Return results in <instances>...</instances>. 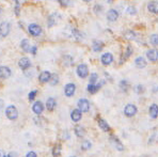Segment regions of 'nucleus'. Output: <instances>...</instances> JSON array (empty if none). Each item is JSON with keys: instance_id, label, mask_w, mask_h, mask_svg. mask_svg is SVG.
Listing matches in <instances>:
<instances>
[{"instance_id": "obj_6", "label": "nucleus", "mask_w": 158, "mask_h": 157, "mask_svg": "<svg viewBox=\"0 0 158 157\" xmlns=\"http://www.w3.org/2000/svg\"><path fill=\"white\" fill-rule=\"evenodd\" d=\"M124 113L127 116H134L137 113V107L132 104H128L124 109Z\"/></svg>"}, {"instance_id": "obj_27", "label": "nucleus", "mask_w": 158, "mask_h": 157, "mask_svg": "<svg viewBox=\"0 0 158 157\" xmlns=\"http://www.w3.org/2000/svg\"><path fill=\"white\" fill-rule=\"evenodd\" d=\"M58 81H59V78H58V75H51L50 78H49V82H50L51 86H56V84H58Z\"/></svg>"}, {"instance_id": "obj_40", "label": "nucleus", "mask_w": 158, "mask_h": 157, "mask_svg": "<svg viewBox=\"0 0 158 157\" xmlns=\"http://www.w3.org/2000/svg\"><path fill=\"white\" fill-rule=\"evenodd\" d=\"M8 157H16V153H10Z\"/></svg>"}, {"instance_id": "obj_22", "label": "nucleus", "mask_w": 158, "mask_h": 157, "mask_svg": "<svg viewBox=\"0 0 158 157\" xmlns=\"http://www.w3.org/2000/svg\"><path fill=\"white\" fill-rule=\"evenodd\" d=\"M20 46H22V49L24 51H26V53H29L30 51V42L28 41V40H22V43H20Z\"/></svg>"}, {"instance_id": "obj_15", "label": "nucleus", "mask_w": 158, "mask_h": 157, "mask_svg": "<svg viewBox=\"0 0 158 157\" xmlns=\"http://www.w3.org/2000/svg\"><path fill=\"white\" fill-rule=\"evenodd\" d=\"M146 57L150 61L152 62H156L157 61V51L155 49H151L146 53Z\"/></svg>"}, {"instance_id": "obj_23", "label": "nucleus", "mask_w": 158, "mask_h": 157, "mask_svg": "<svg viewBox=\"0 0 158 157\" xmlns=\"http://www.w3.org/2000/svg\"><path fill=\"white\" fill-rule=\"evenodd\" d=\"M148 9L150 12L154 13V14L155 13H157V2L156 1H151L148 6Z\"/></svg>"}, {"instance_id": "obj_45", "label": "nucleus", "mask_w": 158, "mask_h": 157, "mask_svg": "<svg viewBox=\"0 0 158 157\" xmlns=\"http://www.w3.org/2000/svg\"><path fill=\"white\" fill-rule=\"evenodd\" d=\"M3 157H8V156H3Z\"/></svg>"}, {"instance_id": "obj_29", "label": "nucleus", "mask_w": 158, "mask_h": 157, "mask_svg": "<svg viewBox=\"0 0 158 157\" xmlns=\"http://www.w3.org/2000/svg\"><path fill=\"white\" fill-rule=\"evenodd\" d=\"M90 147H91V142L88 141V140L83 141L82 144H81V149H82L83 151H87V150H89Z\"/></svg>"}, {"instance_id": "obj_32", "label": "nucleus", "mask_w": 158, "mask_h": 157, "mask_svg": "<svg viewBox=\"0 0 158 157\" xmlns=\"http://www.w3.org/2000/svg\"><path fill=\"white\" fill-rule=\"evenodd\" d=\"M151 42H152V44L154 45V46H156L158 44V39H157V34H153L152 37H151Z\"/></svg>"}, {"instance_id": "obj_1", "label": "nucleus", "mask_w": 158, "mask_h": 157, "mask_svg": "<svg viewBox=\"0 0 158 157\" xmlns=\"http://www.w3.org/2000/svg\"><path fill=\"white\" fill-rule=\"evenodd\" d=\"M6 116H8V119H10V120H16L17 116H18V111H17L16 107L11 105V106H9L8 108H6Z\"/></svg>"}, {"instance_id": "obj_11", "label": "nucleus", "mask_w": 158, "mask_h": 157, "mask_svg": "<svg viewBox=\"0 0 158 157\" xmlns=\"http://www.w3.org/2000/svg\"><path fill=\"white\" fill-rule=\"evenodd\" d=\"M51 74L49 73V72L45 71V72H42V73L40 74L39 76V80L40 82H42V84H45V82H48L49 81V78H50Z\"/></svg>"}, {"instance_id": "obj_43", "label": "nucleus", "mask_w": 158, "mask_h": 157, "mask_svg": "<svg viewBox=\"0 0 158 157\" xmlns=\"http://www.w3.org/2000/svg\"><path fill=\"white\" fill-rule=\"evenodd\" d=\"M83 1H85V2H90V1H92V0H83Z\"/></svg>"}, {"instance_id": "obj_41", "label": "nucleus", "mask_w": 158, "mask_h": 157, "mask_svg": "<svg viewBox=\"0 0 158 157\" xmlns=\"http://www.w3.org/2000/svg\"><path fill=\"white\" fill-rule=\"evenodd\" d=\"M2 107H3V100H0V110L2 109Z\"/></svg>"}, {"instance_id": "obj_2", "label": "nucleus", "mask_w": 158, "mask_h": 157, "mask_svg": "<svg viewBox=\"0 0 158 157\" xmlns=\"http://www.w3.org/2000/svg\"><path fill=\"white\" fill-rule=\"evenodd\" d=\"M28 31L33 37H38V35H40L42 33V28L37 24H30L28 26Z\"/></svg>"}, {"instance_id": "obj_4", "label": "nucleus", "mask_w": 158, "mask_h": 157, "mask_svg": "<svg viewBox=\"0 0 158 157\" xmlns=\"http://www.w3.org/2000/svg\"><path fill=\"white\" fill-rule=\"evenodd\" d=\"M78 109L81 112H88L90 109V103L85 98H81L78 100Z\"/></svg>"}, {"instance_id": "obj_13", "label": "nucleus", "mask_w": 158, "mask_h": 157, "mask_svg": "<svg viewBox=\"0 0 158 157\" xmlns=\"http://www.w3.org/2000/svg\"><path fill=\"white\" fill-rule=\"evenodd\" d=\"M30 61H29V59L28 58H22V59L18 61V66L20 67L22 69H27L29 66H30Z\"/></svg>"}, {"instance_id": "obj_42", "label": "nucleus", "mask_w": 158, "mask_h": 157, "mask_svg": "<svg viewBox=\"0 0 158 157\" xmlns=\"http://www.w3.org/2000/svg\"><path fill=\"white\" fill-rule=\"evenodd\" d=\"M4 156V152L3 151H0V157H3Z\"/></svg>"}, {"instance_id": "obj_21", "label": "nucleus", "mask_w": 158, "mask_h": 157, "mask_svg": "<svg viewBox=\"0 0 158 157\" xmlns=\"http://www.w3.org/2000/svg\"><path fill=\"white\" fill-rule=\"evenodd\" d=\"M150 116H152L153 119L157 118V114H158V106L156 104H153L152 106L150 107Z\"/></svg>"}, {"instance_id": "obj_20", "label": "nucleus", "mask_w": 158, "mask_h": 157, "mask_svg": "<svg viewBox=\"0 0 158 157\" xmlns=\"http://www.w3.org/2000/svg\"><path fill=\"white\" fill-rule=\"evenodd\" d=\"M135 63H136V66L139 67V69H144L146 66V60H144V58L142 57H138Z\"/></svg>"}, {"instance_id": "obj_30", "label": "nucleus", "mask_w": 158, "mask_h": 157, "mask_svg": "<svg viewBox=\"0 0 158 157\" xmlns=\"http://www.w3.org/2000/svg\"><path fill=\"white\" fill-rule=\"evenodd\" d=\"M98 80V76L96 73H93L91 74V76H90V84H95L96 81Z\"/></svg>"}, {"instance_id": "obj_36", "label": "nucleus", "mask_w": 158, "mask_h": 157, "mask_svg": "<svg viewBox=\"0 0 158 157\" xmlns=\"http://www.w3.org/2000/svg\"><path fill=\"white\" fill-rule=\"evenodd\" d=\"M127 13L128 14H136V10H135L134 6H129V8L127 9Z\"/></svg>"}, {"instance_id": "obj_26", "label": "nucleus", "mask_w": 158, "mask_h": 157, "mask_svg": "<svg viewBox=\"0 0 158 157\" xmlns=\"http://www.w3.org/2000/svg\"><path fill=\"white\" fill-rule=\"evenodd\" d=\"M103 43L101 42H97V41H95L93 43V50L94 51H101V49H103Z\"/></svg>"}, {"instance_id": "obj_3", "label": "nucleus", "mask_w": 158, "mask_h": 157, "mask_svg": "<svg viewBox=\"0 0 158 157\" xmlns=\"http://www.w3.org/2000/svg\"><path fill=\"white\" fill-rule=\"evenodd\" d=\"M10 29H11V26L9 22H1V24H0V37H6V35L10 33Z\"/></svg>"}, {"instance_id": "obj_33", "label": "nucleus", "mask_w": 158, "mask_h": 157, "mask_svg": "<svg viewBox=\"0 0 158 157\" xmlns=\"http://www.w3.org/2000/svg\"><path fill=\"white\" fill-rule=\"evenodd\" d=\"M59 2L62 6H69L71 4L72 0H59Z\"/></svg>"}, {"instance_id": "obj_17", "label": "nucleus", "mask_w": 158, "mask_h": 157, "mask_svg": "<svg viewBox=\"0 0 158 157\" xmlns=\"http://www.w3.org/2000/svg\"><path fill=\"white\" fill-rule=\"evenodd\" d=\"M118 17H119V14L116 10H110L109 12L107 13V18H108V21H110V22L117 21Z\"/></svg>"}, {"instance_id": "obj_25", "label": "nucleus", "mask_w": 158, "mask_h": 157, "mask_svg": "<svg viewBox=\"0 0 158 157\" xmlns=\"http://www.w3.org/2000/svg\"><path fill=\"white\" fill-rule=\"evenodd\" d=\"M61 155V145L57 144L53 149V157H60Z\"/></svg>"}, {"instance_id": "obj_10", "label": "nucleus", "mask_w": 158, "mask_h": 157, "mask_svg": "<svg viewBox=\"0 0 158 157\" xmlns=\"http://www.w3.org/2000/svg\"><path fill=\"white\" fill-rule=\"evenodd\" d=\"M104 84V81L103 82H101V84H88V92L89 93H91V94H94V93H96V92L98 91L99 89H101V84Z\"/></svg>"}, {"instance_id": "obj_18", "label": "nucleus", "mask_w": 158, "mask_h": 157, "mask_svg": "<svg viewBox=\"0 0 158 157\" xmlns=\"http://www.w3.org/2000/svg\"><path fill=\"white\" fill-rule=\"evenodd\" d=\"M55 107H56V100H55V98L49 97L48 100H47V102H46V108H47V110L53 111V109H55Z\"/></svg>"}, {"instance_id": "obj_24", "label": "nucleus", "mask_w": 158, "mask_h": 157, "mask_svg": "<svg viewBox=\"0 0 158 157\" xmlns=\"http://www.w3.org/2000/svg\"><path fill=\"white\" fill-rule=\"evenodd\" d=\"M75 134H76V136H77V137L81 138V137H83L85 135V128H83V127L76 126L75 127Z\"/></svg>"}, {"instance_id": "obj_5", "label": "nucleus", "mask_w": 158, "mask_h": 157, "mask_svg": "<svg viewBox=\"0 0 158 157\" xmlns=\"http://www.w3.org/2000/svg\"><path fill=\"white\" fill-rule=\"evenodd\" d=\"M89 74V69L85 64H80L77 67V75L81 78H85Z\"/></svg>"}, {"instance_id": "obj_16", "label": "nucleus", "mask_w": 158, "mask_h": 157, "mask_svg": "<svg viewBox=\"0 0 158 157\" xmlns=\"http://www.w3.org/2000/svg\"><path fill=\"white\" fill-rule=\"evenodd\" d=\"M110 141H111L112 143L114 144V147H117V150H119V151H123V145H122V143H121V141L119 140L117 137H114V136H111L110 137Z\"/></svg>"}, {"instance_id": "obj_7", "label": "nucleus", "mask_w": 158, "mask_h": 157, "mask_svg": "<svg viewBox=\"0 0 158 157\" xmlns=\"http://www.w3.org/2000/svg\"><path fill=\"white\" fill-rule=\"evenodd\" d=\"M75 91H76V86L74 84H67L65 86V89H64V93L67 97H71L75 94Z\"/></svg>"}, {"instance_id": "obj_28", "label": "nucleus", "mask_w": 158, "mask_h": 157, "mask_svg": "<svg viewBox=\"0 0 158 157\" xmlns=\"http://www.w3.org/2000/svg\"><path fill=\"white\" fill-rule=\"evenodd\" d=\"M124 37H125L127 40H132V39H135V37H136V34H135L134 31L128 30V31H126V33H125V34H124Z\"/></svg>"}, {"instance_id": "obj_19", "label": "nucleus", "mask_w": 158, "mask_h": 157, "mask_svg": "<svg viewBox=\"0 0 158 157\" xmlns=\"http://www.w3.org/2000/svg\"><path fill=\"white\" fill-rule=\"evenodd\" d=\"M98 125H99V127L101 128V131H110V126L108 125V123L106 122L104 119H99V120H98Z\"/></svg>"}, {"instance_id": "obj_34", "label": "nucleus", "mask_w": 158, "mask_h": 157, "mask_svg": "<svg viewBox=\"0 0 158 157\" xmlns=\"http://www.w3.org/2000/svg\"><path fill=\"white\" fill-rule=\"evenodd\" d=\"M37 93H38V91H31L30 93H29V95H28V98H29V100H34V97L37 96Z\"/></svg>"}, {"instance_id": "obj_44", "label": "nucleus", "mask_w": 158, "mask_h": 157, "mask_svg": "<svg viewBox=\"0 0 158 157\" xmlns=\"http://www.w3.org/2000/svg\"><path fill=\"white\" fill-rule=\"evenodd\" d=\"M108 1H109V2H111V1H112V0H108Z\"/></svg>"}, {"instance_id": "obj_38", "label": "nucleus", "mask_w": 158, "mask_h": 157, "mask_svg": "<svg viewBox=\"0 0 158 157\" xmlns=\"http://www.w3.org/2000/svg\"><path fill=\"white\" fill-rule=\"evenodd\" d=\"M30 51H31V53H33V55H34V53H37V47H35V46L31 47V48H30Z\"/></svg>"}, {"instance_id": "obj_31", "label": "nucleus", "mask_w": 158, "mask_h": 157, "mask_svg": "<svg viewBox=\"0 0 158 157\" xmlns=\"http://www.w3.org/2000/svg\"><path fill=\"white\" fill-rule=\"evenodd\" d=\"M120 86H121V89L123 90L124 92H126V91H127L128 86H127V81H126V80H123V81H121V82H120Z\"/></svg>"}, {"instance_id": "obj_8", "label": "nucleus", "mask_w": 158, "mask_h": 157, "mask_svg": "<svg viewBox=\"0 0 158 157\" xmlns=\"http://www.w3.org/2000/svg\"><path fill=\"white\" fill-rule=\"evenodd\" d=\"M101 63H103L104 65H109V64L113 61V57H112L111 53H104V55L101 56Z\"/></svg>"}, {"instance_id": "obj_12", "label": "nucleus", "mask_w": 158, "mask_h": 157, "mask_svg": "<svg viewBox=\"0 0 158 157\" xmlns=\"http://www.w3.org/2000/svg\"><path fill=\"white\" fill-rule=\"evenodd\" d=\"M32 110L35 114H38V116H39V114L42 113L43 110H44V106H43V104L41 102H37L32 106Z\"/></svg>"}, {"instance_id": "obj_37", "label": "nucleus", "mask_w": 158, "mask_h": 157, "mask_svg": "<svg viewBox=\"0 0 158 157\" xmlns=\"http://www.w3.org/2000/svg\"><path fill=\"white\" fill-rule=\"evenodd\" d=\"M26 157H38L37 154L34 153V152H29V153H27Z\"/></svg>"}, {"instance_id": "obj_9", "label": "nucleus", "mask_w": 158, "mask_h": 157, "mask_svg": "<svg viewBox=\"0 0 158 157\" xmlns=\"http://www.w3.org/2000/svg\"><path fill=\"white\" fill-rule=\"evenodd\" d=\"M11 69L8 66H0V78L6 79L11 76Z\"/></svg>"}, {"instance_id": "obj_39", "label": "nucleus", "mask_w": 158, "mask_h": 157, "mask_svg": "<svg viewBox=\"0 0 158 157\" xmlns=\"http://www.w3.org/2000/svg\"><path fill=\"white\" fill-rule=\"evenodd\" d=\"M137 91H138V92H143V88H142V86H139L138 88H137Z\"/></svg>"}, {"instance_id": "obj_35", "label": "nucleus", "mask_w": 158, "mask_h": 157, "mask_svg": "<svg viewBox=\"0 0 158 157\" xmlns=\"http://www.w3.org/2000/svg\"><path fill=\"white\" fill-rule=\"evenodd\" d=\"M132 47L130 46H128L127 47V50H126V53H125V55H124V59L125 58H128L130 55H132Z\"/></svg>"}, {"instance_id": "obj_14", "label": "nucleus", "mask_w": 158, "mask_h": 157, "mask_svg": "<svg viewBox=\"0 0 158 157\" xmlns=\"http://www.w3.org/2000/svg\"><path fill=\"white\" fill-rule=\"evenodd\" d=\"M81 116H82V114H81V111L79 110V109H75V110H73L71 113V119L74 121V122H78V121H80Z\"/></svg>"}]
</instances>
